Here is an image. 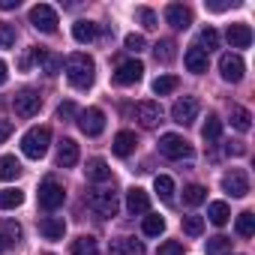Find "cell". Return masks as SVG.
Listing matches in <instances>:
<instances>
[{"label": "cell", "instance_id": "7a4b0ae2", "mask_svg": "<svg viewBox=\"0 0 255 255\" xmlns=\"http://www.w3.org/2000/svg\"><path fill=\"white\" fill-rule=\"evenodd\" d=\"M48 144H51V129L48 126H33V129H27L24 138H21V150H24L27 159H42Z\"/></svg>", "mask_w": 255, "mask_h": 255}, {"label": "cell", "instance_id": "4dcf8cb0", "mask_svg": "<svg viewBox=\"0 0 255 255\" xmlns=\"http://www.w3.org/2000/svg\"><path fill=\"white\" fill-rule=\"evenodd\" d=\"M228 252H231V237L225 234L207 237V255H228Z\"/></svg>", "mask_w": 255, "mask_h": 255}, {"label": "cell", "instance_id": "7402d4cb", "mask_svg": "<svg viewBox=\"0 0 255 255\" xmlns=\"http://www.w3.org/2000/svg\"><path fill=\"white\" fill-rule=\"evenodd\" d=\"M78 162V144L72 138H63L60 147H57V165L60 168H72Z\"/></svg>", "mask_w": 255, "mask_h": 255}, {"label": "cell", "instance_id": "d6986e66", "mask_svg": "<svg viewBox=\"0 0 255 255\" xmlns=\"http://www.w3.org/2000/svg\"><path fill=\"white\" fill-rule=\"evenodd\" d=\"M183 63H186V69H189V72L201 75V72H207V51H201L198 45H189V48H186V54H183Z\"/></svg>", "mask_w": 255, "mask_h": 255}, {"label": "cell", "instance_id": "4fadbf2b", "mask_svg": "<svg viewBox=\"0 0 255 255\" xmlns=\"http://www.w3.org/2000/svg\"><path fill=\"white\" fill-rule=\"evenodd\" d=\"M126 207H129L132 216H144V213H150V195L141 186H132L126 192Z\"/></svg>", "mask_w": 255, "mask_h": 255}, {"label": "cell", "instance_id": "e0dca14e", "mask_svg": "<svg viewBox=\"0 0 255 255\" xmlns=\"http://www.w3.org/2000/svg\"><path fill=\"white\" fill-rule=\"evenodd\" d=\"M39 234L45 240H63V234H66L63 216H45V219H39Z\"/></svg>", "mask_w": 255, "mask_h": 255}, {"label": "cell", "instance_id": "7bdbcfd3", "mask_svg": "<svg viewBox=\"0 0 255 255\" xmlns=\"http://www.w3.org/2000/svg\"><path fill=\"white\" fill-rule=\"evenodd\" d=\"M144 45H147V42H144V36H141V33H129V36H126V48L135 51V54H138V51H144Z\"/></svg>", "mask_w": 255, "mask_h": 255}, {"label": "cell", "instance_id": "836d02e7", "mask_svg": "<svg viewBox=\"0 0 255 255\" xmlns=\"http://www.w3.org/2000/svg\"><path fill=\"white\" fill-rule=\"evenodd\" d=\"M177 75H159L156 81H153V93L156 96H168V93H174L177 90Z\"/></svg>", "mask_w": 255, "mask_h": 255}, {"label": "cell", "instance_id": "cb8c5ba5", "mask_svg": "<svg viewBox=\"0 0 255 255\" xmlns=\"http://www.w3.org/2000/svg\"><path fill=\"white\" fill-rule=\"evenodd\" d=\"M84 171H87V180H96V183H102V180L111 177V168H108V162H105L102 156H93Z\"/></svg>", "mask_w": 255, "mask_h": 255}, {"label": "cell", "instance_id": "6da1fadb", "mask_svg": "<svg viewBox=\"0 0 255 255\" xmlns=\"http://www.w3.org/2000/svg\"><path fill=\"white\" fill-rule=\"evenodd\" d=\"M63 66H66V78H69V84L78 87V90H87V87L93 84V78H96V63H93V57H87L84 51L69 54Z\"/></svg>", "mask_w": 255, "mask_h": 255}, {"label": "cell", "instance_id": "44dd1931", "mask_svg": "<svg viewBox=\"0 0 255 255\" xmlns=\"http://www.w3.org/2000/svg\"><path fill=\"white\" fill-rule=\"evenodd\" d=\"M33 57H36V63L42 66V72L45 75H57L60 69H63V57L60 54H51V51H33Z\"/></svg>", "mask_w": 255, "mask_h": 255}, {"label": "cell", "instance_id": "681fc988", "mask_svg": "<svg viewBox=\"0 0 255 255\" xmlns=\"http://www.w3.org/2000/svg\"><path fill=\"white\" fill-rule=\"evenodd\" d=\"M6 78H9V72H6V63L0 60V84H6Z\"/></svg>", "mask_w": 255, "mask_h": 255}, {"label": "cell", "instance_id": "d590c367", "mask_svg": "<svg viewBox=\"0 0 255 255\" xmlns=\"http://www.w3.org/2000/svg\"><path fill=\"white\" fill-rule=\"evenodd\" d=\"M174 48H177V45H174L171 39H162V42H156V45H153V54H156V60L171 63V60H174Z\"/></svg>", "mask_w": 255, "mask_h": 255}, {"label": "cell", "instance_id": "4316f807", "mask_svg": "<svg viewBox=\"0 0 255 255\" xmlns=\"http://www.w3.org/2000/svg\"><path fill=\"white\" fill-rule=\"evenodd\" d=\"M153 189L159 192V198H162L165 204H171V201H174V180H171L168 174H159V177L153 180Z\"/></svg>", "mask_w": 255, "mask_h": 255}, {"label": "cell", "instance_id": "f6af8a7d", "mask_svg": "<svg viewBox=\"0 0 255 255\" xmlns=\"http://www.w3.org/2000/svg\"><path fill=\"white\" fill-rule=\"evenodd\" d=\"M78 111H75V102H63L60 108H57V117L60 120H69V117H75Z\"/></svg>", "mask_w": 255, "mask_h": 255}, {"label": "cell", "instance_id": "f907efd6", "mask_svg": "<svg viewBox=\"0 0 255 255\" xmlns=\"http://www.w3.org/2000/svg\"><path fill=\"white\" fill-rule=\"evenodd\" d=\"M48 255H51V252H48Z\"/></svg>", "mask_w": 255, "mask_h": 255}, {"label": "cell", "instance_id": "7dc6e473", "mask_svg": "<svg viewBox=\"0 0 255 255\" xmlns=\"http://www.w3.org/2000/svg\"><path fill=\"white\" fill-rule=\"evenodd\" d=\"M228 6H234V0H231V3H228V0H225V3H207L210 12H222V9H228Z\"/></svg>", "mask_w": 255, "mask_h": 255}, {"label": "cell", "instance_id": "83f0119b", "mask_svg": "<svg viewBox=\"0 0 255 255\" xmlns=\"http://www.w3.org/2000/svg\"><path fill=\"white\" fill-rule=\"evenodd\" d=\"M207 219H210L213 225H225V222L231 219V210H228V204H225V201H213V204L207 207Z\"/></svg>", "mask_w": 255, "mask_h": 255}, {"label": "cell", "instance_id": "74e56055", "mask_svg": "<svg viewBox=\"0 0 255 255\" xmlns=\"http://www.w3.org/2000/svg\"><path fill=\"white\" fill-rule=\"evenodd\" d=\"M141 228H144L147 237H159V234L165 231V219H162V216H144V225H141Z\"/></svg>", "mask_w": 255, "mask_h": 255}, {"label": "cell", "instance_id": "ba28073f", "mask_svg": "<svg viewBox=\"0 0 255 255\" xmlns=\"http://www.w3.org/2000/svg\"><path fill=\"white\" fill-rule=\"evenodd\" d=\"M30 24L39 30V33H54L57 30V12L48 6V3H36L30 9Z\"/></svg>", "mask_w": 255, "mask_h": 255}, {"label": "cell", "instance_id": "f546056e", "mask_svg": "<svg viewBox=\"0 0 255 255\" xmlns=\"http://www.w3.org/2000/svg\"><path fill=\"white\" fill-rule=\"evenodd\" d=\"M24 201L21 189H0V210H15Z\"/></svg>", "mask_w": 255, "mask_h": 255}, {"label": "cell", "instance_id": "ffe728a7", "mask_svg": "<svg viewBox=\"0 0 255 255\" xmlns=\"http://www.w3.org/2000/svg\"><path fill=\"white\" fill-rule=\"evenodd\" d=\"M135 144H138L135 132L123 129V132H117V135H114V144H111V147H114V156H120V159H123V156H129V153L135 150Z\"/></svg>", "mask_w": 255, "mask_h": 255}, {"label": "cell", "instance_id": "8992f818", "mask_svg": "<svg viewBox=\"0 0 255 255\" xmlns=\"http://www.w3.org/2000/svg\"><path fill=\"white\" fill-rule=\"evenodd\" d=\"M63 198H66V192H63V186H60L54 177H45V180L39 183V204H42L45 210H57V207L63 204Z\"/></svg>", "mask_w": 255, "mask_h": 255}, {"label": "cell", "instance_id": "52a82bcc", "mask_svg": "<svg viewBox=\"0 0 255 255\" xmlns=\"http://www.w3.org/2000/svg\"><path fill=\"white\" fill-rule=\"evenodd\" d=\"M78 126H81L84 135L96 138L105 129V111L102 108H84V111H78Z\"/></svg>", "mask_w": 255, "mask_h": 255}, {"label": "cell", "instance_id": "60d3db41", "mask_svg": "<svg viewBox=\"0 0 255 255\" xmlns=\"http://www.w3.org/2000/svg\"><path fill=\"white\" fill-rule=\"evenodd\" d=\"M12 45H15V30L6 21H0V48H12Z\"/></svg>", "mask_w": 255, "mask_h": 255}, {"label": "cell", "instance_id": "ee69618b", "mask_svg": "<svg viewBox=\"0 0 255 255\" xmlns=\"http://www.w3.org/2000/svg\"><path fill=\"white\" fill-rule=\"evenodd\" d=\"M159 255H183V243H177V240H165V243L159 246Z\"/></svg>", "mask_w": 255, "mask_h": 255}, {"label": "cell", "instance_id": "5b68a950", "mask_svg": "<svg viewBox=\"0 0 255 255\" xmlns=\"http://www.w3.org/2000/svg\"><path fill=\"white\" fill-rule=\"evenodd\" d=\"M12 108H15V114H18V117H33V114H39L42 99H39V93H36V90L24 87V90H18V93L12 96Z\"/></svg>", "mask_w": 255, "mask_h": 255}, {"label": "cell", "instance_id": "3957f363", "mask_svg": "<svg viewBox=\"0 0 255 255\" xmlns=\"http://www.w3.org/2000/svg\"><path fill=\"white\" fill-rule=\"evenodd\" d=\"M117 192L114 189H93L90 192V210L96 213V216H102V219H111V216H117Z\"/></svg>", "mask_w": 255, "mask_h": 255}, {"label": "cell", "instance_id": "ac0fdd59", "mask_svg": "<svg viewBox=\"0 0 255 255\" xmlns=\"http://www.w3.org/2000/svg\"><path fill=\"white\" fill-rule=\"evenodd\" d=\"M225 39H228L231 48H249L252 45V27L249 24H231Z\"/></svg>", "mask_w": 255, "mask_h": 255}, {"label": "cell", "instance_id": "2e32d148", "mask_svg": "<svg viewBox=\"0 0 255 255\" xmlns=\"http://www.w3.org/2000/svg\"><path fill=\"white\" fill-rule=\"evenodd\" d=\"M21 240V225L15 219H0V252L12 249Z\"/></svg>", "mask_w": 255, "mask_h": 255}, {"label": "cell", "instance_id": "1f68e13d", "mask_svg": "<svg viewBox=\"0 0 255 255\" xmlns=\"http://www.w3.org/2000/svg\"><path fill=\"white\" fill-rule=\"evenodd\" d=\"M72 255H99V246H96L93 237L81 234L78 240H72Z\"/></svg>", "mask_w": 255, "mask_h": 255}, {"label": "cell", "instance_id": "f35d334b", "mask_svg": "<svg viewBox=\"0 0 255 255\" xmlns=\"http://www.w3.org/2000/svg\"><path fill=\"white\" fill-rule=\"evenodd\" d=\"M216 45H219V33H216L213 27H204L201 36H198V48H201V51H210V48H216Z\"/></svg>", "mask_w": 255, "mask_h": 255}, {"label": "cell", "instance_id": "b9f144b4", "mask_svg": "<svg viewBox=\"0 0 255 255\" xmlns=\"http://www.w3.org/2000/svg\"><path fill=\"white\" fill-rule=\"evenodd\" d=\"M135 15H138V21H141V24H144L147 30H153V27H156V15H153V9H147V6H141V9H138Z\"/></svg>", "mask_w": 255, "mask_h": 255}, {"label": "cell", "instance_id": "d4e9b609", "mask_svg": "<svg viewBox=\"0 0 255 255\" xmlns=\"http://www.w3.org/2000/svg\"><path fill=\"white\" fill-rule=\"evenodd\" d=\"M96 33H99V27L93 24V21H75L72 24V36H75V42H93L96 39Z\"/></svg>", "mask_w": 255, "mask_h": 255}, {"label": "cell", "instance_id": "c3c4849f", "mask_svg": "<svg viewBox=\"0 0 255 255\" xmlns=\"http://www.w3.org/2000/svg\"><path fill=\"white\" fill-rule=\"evenodd\" d=\"M18 0H0V9H15Z\"/></svg>", "mask_w": 255, "mask_h": 255}, {"label": "cell", "instance_id": "e575fe53", "mask_svg": "<svg viewBox=\"0 0 255 255\" xmlns=\"http://www.w3.org/2000/svg\"><path fill=\"white\" fill-rule=\"evenodd\" d=\"M234 228H237L240 237H252V234H255V216H252V210H243V213L237 216Z\"/></svg>", "mask_w": 255, "mask_h": 255}, {"label": "cell", "instance_id": "d6a6232c", "mask_svg": "<svg viewBox=\"0 0 255 255\" xmlns=\"http://www.w3.org/2000/svg\"><path fill=\"white\" fill-rule=\"evenodd\" d=\"M219 135H222V120L216 114H210L207 123H204V129H201V138L204 141H219Z\"/></svg>", "mask_w": 255, "mask_h": 255}, {"label": "cell", "instance_id": "7c38bea8", "mask_svg": "<svg viewBox=\"0 0 255 255\" xmlns=\"http://www.w3.org/2000/svg\"><path fill=\"white\" fill-rule=\"evenodd\" d=\"M243 69H246V63H243L240 54H222V57H219V72H222L225 81L237 84V81L243 78Z\"/></svg>", "mask_w": 255, "mask_h": 255}, {"label": "cell", "instance_id": "8d00e7d4", "mask_svg": "<svg viewBox=\"0 0 255 255\" xmlns=\"http://www.w3.org/2000/svg\"><path fill=\"white\" fill-rule=\"evenodd\" d=\"M204 198H207V189H204V186H198V183H192V186H186V189H183V201H186L189 207L201 204Z\"/></svg>", "mask_w": 255, "mask_h": 255}, {"label": "cell", "instance_id": "9a60e30c", "mask_svg": "<svg viewBox=\"0 0 255 255\" xmlns=\"http://www.w3.org/2000/svg\"><path fill=\"white\" fill-rule=\"evenodd\" d=\"M165 21L174 27V30H186L192 24V12L183 6V3H168L165 6Z\"/></svg>", "mask_w": 255, "mask_h": 255}, {"label": "cell", "instance_id": "30bf717a", "mask_svg": "<svg viewBox=\"0 0 255 255\" xmlns=\"http://www.w3.org/2000/svg\"><path fill=\"white\" fill-rule=\"evenodd\" d=\"M141 75H144V63H141V60H126V63L117 66V72H114V84L129 87V84L141 81Z\"/></svg>", "mask_w": 255, "mask_h": 255}, {"label": "cell", "instance_id": "9c48e42d", "mask_svg": "<svg viewBox=\"0 0 255 255\" xmlns=\"http://www.w3.org/2000/svg\"><path fill=\"white\" fill-rule=\"evenodd\" d=\"M198 117V99L195 96H183L171 105V120L180 123V126H189L192 120Z\"/></svg>", "mask_w": 255, "mask_h": 255}, {"label": "cell", "instance_id": "603a6c76", "mask_svg": "<svg viewBox=\"0 0 255 255\" xmlns=\"http://www.w3.org/2000/svg\"><path fill=\"white\" fill-rule=\"evenodd\" d=\"M108 255H141V243H135L132 237H117L108 243Z\"/></svg>", "mask_w": 255, "mask_h": 255}, {"label": "cell", "instance_id": "8fae6325", "mask_svg": "<svg viewBox=\"0 0 255 255\" xmlns=\"http://www.w3.org/2000/svg\"><path fill=\"white\" fill-rule=\"evenodd\" d=\"M222 189H225L231 198H243V195L249 192V177H246V171L231 168V171L222 177Z\"/></svg>", "mask_w": 255, "mask_h": 255}, {"label": "cell", "instance_id": "484cf974", "mask_svg": "<svg viewBox=\"0 0 255 255\" xmlns=\"http://www.w3.org/2000/svg\"><path fill=\"white\" fill-rule=\"evenodd\" d=\"M21 174V162L15 156H0V180H15Z\"/></svg>", "mask_w": 255, "mask_h": 255}, {"label": "cell", "instance_id": "bcb514c9", "mask_svg": "<svg viewBox=\"0 0 255 255\" xmlns=\"http://www.w3.org/2000/svg\"><path fill=\"white\" fill-rule=\"evenodd\" d=\"M12 129H15V126H12V120H0V144H3V141L12 135Z\"/></svg>", "mask_w": 255, "mask_h": 255}, {"label": "cell", "instance_id": "5bb4252c", "mask_svg": "<svg viewBox=\"0 0 255 255\" xmlns=\"http://www.w3.org/2000/svg\"><path fill=\"white\" fill-rule=\"evenodd\" d=\"M135 117H138V123H141V126L153 129V126L159 123V117H162V108H159V102L144 99V102H138V105H135Z\"/></svg>", "mask_w": 255, "mask_h": 255}, {"label": "cell", "instance_id": "277c9868", "mask_svg": "<svg viewBox=\"0 0 255 255\" xmlns=\"http://www.w3.org/2000/svg\"><path fill=\"white\" fill-rule=\"evenodd\" d=\"M159 153L168 156V159H189V156H192V147H189L186 138H180V135H174V132H165V135L159 138Z\"/></svg>", "mask_w": 255, "mask_h": 255}, {"label": "cell", "instance_id": "ab89813d", "mask_svg": "<svg viewBox=\"0 0 255 255\" xmlns=\"http://www.w3.org/2000/svg\"><path fill=\"white\" fill-rule=\"evenodd\" d=\"M183 231H186L189 237H198V234L204 231V219H201V216H195V213L183 216Z\"/></svg>", "mask_w": 255, "mask_h": 255}, {"label": "cell", "instance_id": "f1b7e54d", "mask_svg": "<svg viewBox=\"0 0 255 255\" xmlns=\"http://www.w3.org/2000/svg\"><path fill=\"white\" fill-rule=\"evenodd\" d=\"M231 126H234L237 132H249V126H252V114H249L246 108L234 105V108H231Z\"/></svg>", "mask_w": 255, "mask_h": 255}]
</instances>
